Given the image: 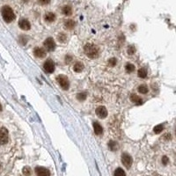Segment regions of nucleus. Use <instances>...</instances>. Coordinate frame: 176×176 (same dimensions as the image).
I'll list each match as a JSON object with an SVG mask.
<instances>
[{
    "instance_id": "nucleus-1",
    "label": "nucleus",
    "mask_w": 176,
    "mask_h": 176,
    "mask_svg": "<svg viewBox=\"0 0 176 176\" xmlns=\"http://www.w3.org/2000/svg\"><path fill=\"white\" fill-rule=\"evenodd\" d=\"M84 51H85V54L89 58H91V59H95V58H97L100 55L99 48L96 45H94L91 43H87L85 46Z\"/></svg>"
},
{
    "instance_id": "nucleus-2",
    "label": "nucleus",
    "mask_w": 176,
    "mask_h": 176,
    "mask_svg": "<svg viewBox=\"0 0 176 176\" xmlns=\"http://www.w3.org/2000/svg\"><path fill=\"white\" fill-rule=\"evenodd\" d=\"M1 13H2V17L5 19L6 22L10 23L12 21H13L16 18L14 12L12 11V9L8 6H3L2 10H1Z\"/></svg>"
},
{
    "instance_id": "nucleus-3",
    "label": "nucleus",
    "mask_w": 176,
    "mask_h": 176,
    "mask_svg": "<svg viewBox=\"0 0 176 176\" xmlns=\"http://www.w3.org/2000/svg\"><path fill=\"white\" fill-rule=\"evenodd\" d=\"M56 80L57 82L59 83L60 86L63 88L64 90H68L69 87H70V82H69V79L66 76L64 75H58L57 78H56Z\"/></svg>"
},
{
    "instance_id": "nucleus-4",
    "label": "nucleus",
    "mask_w": 176,
    "mask_h": 176,
    "mask_svg": "<svg viewBox=\"0 0 176 176\" xmlns=\"http://www.w3.org/2000/svg\"><path fill=\"white\" fill-rule=\"evenodd\" d=\"M8 142V130L5 127L0 126V145L6 144Z\"/></svg>"
},
{
    "instance_id": "nucleus-5",
    "label": "nucleus",
    "mask_w": 176,
    "mask_h": 176,
    "mask_svg": "<svg viewBox=\"0 0 176 176\" xmlns=\"http://www.w3.org/2000/svg\"><path fill=\"white\" fill-rule=\"evenodd\" d=\"M44 71L47 73H53L55 71V64L52 60H47L43 65Z\"/></svg>"
},
{
    "instance_id": "nucleus-6",
    "label": "nucleus",
    "mask_w": 176,
    "mask_h": 176,
    "mask_svg": "<svg viewBox=\"0 0 176 176\" xmlns=\"http://www.w3.org/2000/svg\"><path fill=\"white\" fill-rule=\"evenodd\" d=\"M44 46L49 51H54L55 49V42L53 38H47L44 42Z\"/></svg>"
},
{
    "instance_id": "nucleus-7",
    "label": "nucleus",
    "mask_w": 176,
    "mask_h": 176,
    "mask_svg": "<svg viewBox=\"0 0 176 176\" xmlns=\"http://www.w3.org/2000/svg\"><path fill=\"white\" fill-rule=\"evenodd\" d=\"M122 162L125 167L130 168L132 166V158L128 153H123L122 156Z\"/></svg>"
},
{
    "instance_id": "nucleus-8",
    "label": "nucleus",
    "mask_w": 176,
    "mask_h": 176,
    "mask_svg": "<svg viewBox=\"0 0 176 176\" xmlns=\"http://www.w3.org/2000/svg\"><path fill=\"white\" fill-rule=\"evenodd\" d=\"M95 113H96L97 116L100 117V118H101V119L106 118V117L107 116V110L103 106H100V107H97L96 110H95Z\"/></svg>"
},
{
    "instance_id": "nucleus-9",
    "label": "nucleus",
    "mask_w": 176,
    "mask_h": 176,
    "mask_svg": "<svg viewBox=\"0 0 176 176\" xmlns=\"http://www.w3.org/2000/svg\"><path fill=\"white\" fill-rule=\"evenodd\" d=\"M19 26L22 29V30H29L31 27V25H30V22H29L27 19H22L19 21Z\"/></svg>"
},
{
    "instance_id": "nucleus-10",
    "label": "nucleus",
    "mask_w": 176,
    "mask_h": 176,
    "mask_svg": "<svg viewBox=\"0 0 176 176\" xmlns=\"http://www.w3.org/2000/svg\"><path fill=\"white\" fill-rule=\"evenodd\" d=\"M35 171V173L38 176H48V175H50V172L48 169H46L45 167L37 166Z\"/></svg>"
},
{
    "instance_id": "nucleus-11",
    "label": "nucleus",
    "mask_w": 176,
    "mask_h": 176,
    "mask_svg": "<svg viewBox=\"0 0 176 176\" xmlns=\"http://www.w3.org/2000/svg\"><path fill=\"white\" fill-rule=\"evenodd\" d=\"M34 54L38 58H43V57L46 56V51H45V49H43L42 48H39V47H37V48L35 49Z\"/></svg>"
},
{
    "instance_id": "nucleus-12",
    "label": "nucleus",
    "mask_w": 176,
    "mask_h": 176,
    "mask_svg": "<svg viewBox=\"0 0 176 176\" xmlns=\"http://www.w3.org/2000/svg\"><path fill=\"white\" fill-rule=\"evenodd\" d=\"M130 100H131L133 103L137 104V105H140V104L143 103L142 98L139 97V96L137 95V94H131V95H130Z\"/></svg>"
},
{
    "instance_id": "nucleus-13",
    "label": "nucleus",
    "mask_w": 176,
    "mask_h": 176,
    "mask_svg": "<svg viewBox=\"0 0 176 176\" xmlns=\"http://www.w3.org/2000/svg\"><path fill=\"white\" fill-rule=\"evenodd\" d=\"M94 130L96 135H101L103 133V129L101 127V125L98 123H94Z\"/></svg>"
},
{
    "instance_id": "nucleus-14",
    "label": "nucleus",
    "mask_w": 176,
    "mask_h": 176,
    "mask_svg": "<svg viewBox=\"0 0 176 176\" xmlns=\"http://www.w3.org/2000/svg\"><path fill=\"white\" fill-rule=\"evenodd\" d=\"M44 19H45V21H47V22H53V21H55V13H53V12H47L46 14H45V16H44Z\"/></svg>"
},
{
    "instance_id": "nucleus-15",
    "label": "nucleus",
    "mask_w": 176,
    "mask_h": 176,
    "mask_svg": "<svg viewBox=\"0 0 176 176\" xmlns=\"http://www.w3.org/2000/svg\"><path fill=\"white\" fill-rule=\"evenodd\" d=\"M62 12H63L64 15H66V16H70V15H71V13H72V9H71V7L70 6H65L63 7Z\"/></svg>"
},
{
    "instance_id": "nucleus-16",
    "label": "nucleus",
    "mask_w": 176,
    "mask_h": 176,
    "mask_svg": "<svg viewBox=\"0 0 176 176\" xmlns=\"http://www.w3.org/2000/svg\"><path fill=\"white\" fill-rule=\"evenodd\" d=\"M137 90H138V92H139L140 94H146L149 92L148 87L146 86L145 85H139L138 88H137Z\"/></svg>"
},
{
    "instance_id": "nucleus-17",
    "label": "nucleus",
    "mask_w": 176,
    "mask_h": 176,
    "mask_svg": "<svg viewBox=\"0 0 176 176\" xmlns=\"http://www.w3.org/2000/svg\"><path fill=\"white\" fill-rule=\"evenodd\" d=\"M137 75L141 78H145L147 77V71H146L145 68H140L137 71Z\"/></svg>"
},
{
    "instance_id": "nucleus-18",
    "label": "nucleus",
    "mask_w": 176,
    "mask_h": 176,
    "mask_svg": "<svg viewBox=\"0 0 176 176\" xmlns=\"http://www.w3.org/2000/svg\"><path fill=\"white\" fill-rule=\"evenodd\" d=\"M73 69H74V71L76 72H81L84 70V64L81 62H78V63L75 64Z\"/></svg>"
},
{
    "instance_id": "nucleus-19",
    "label": "nucleus",
    "mask_w": 176,
    "mask_h": 176,
    "mask_svg": "<svg viewBox=\"0 0 176 176\" xmlns=\"http://www.w3.org/2000/svg\"><path fill=\"white\" fill-rule=\"evenodd\" d=\"M75 22H74V20H71V19H68V20H66V22H65V24H64V26H65V27L67 28V29H73L74 27H75Z\"/></svg>"
},
{
    "instance_id": "nucleus-20",
    "label": "nucleus",
    "mask_w": 176,
    "mask_h": 176,
    "mask_svg": "<svg viewBox=\"0 0 176 176\" xmlns=\"http://www.w3.org/2000/svg\"><path fill=\"white\" fill-rule=\"evenodd\" d=\"M108 147L110 148V150L112 151H116L117 148H118V143L114 141H110L108 143Z\"/></svg>"
},
{
    "instance_id": "nucleus-21",
    "label": "nucleus",
    "mask_w": 176,
    "mask_h": 176,
    "mask_svg": "<svg viewBox=\"0 0 176 176\" xmlns=\"http://www.w3.org/2000/svg\"><path fill=\"white\" fill-rule=\"evenodd\" d=\"M125 70H126V71H127L128 73H131V72H133V71H135V66H134L132 64L128 63V64L125 65Z\"/></svg>"
},
{
    "instance_id": "nucleus-22",
    "label": "nucleus",
    "mask_w": 176,
    "mask_h": 176,
    "mask_svg": "<svg viewBox=\"0 0 176 176\" xmlns=\"http://www.w3.org/2000/svg\"><path fill=\"white\" fill-rule=\"evenodd\" d=\"M163 130H164V125H163V124H159V125H157V126L154 127L153 131H154V133H156V134H159L160 132H162Z\"/></svg>"
},
{
    "instance_id": "nucleus-23",
    "label": "nucleus",
    "mask_w": 176,
    "mask_h": 176,
    "mask_svg": "<svg viewBox=\"0 0 176 176\" xmlns=\"http://www.w3.org/2000/svg\"><path fill=\"white\" fill-rule=\"evenodd\" d=\"M114 174L115 176H119V175H123V176H124V175H125V172H124L122 168H117V169L114 171Z\"/></svg>"
},
{
    "instance_id": "nucleus-24",
    "label": "nucleus",
    "mask_w": 176,
    "mask_h": 176,
    "mask_svg": "<svg viewBox=\"0 0 176 176\" xmlns=\"http://www.w3.org/2000/svg\"><path fill=\"white\" fill-rule=\"evenodd\" d=\"M127 51H128V54H129V55H133V54H135V52H136V47H135L134 45H130V46L128 47Z\"/></svg>"
},
{
    "instance_id": "nucleus-25",
    "label": "nucleus",
    "mask_w": 176,
    "mask_h": 176,
    "mask_svg": "<svg viewBox=\"0 0 176 176\" xmlns=\"http://www.w3.org/2000/svg\"><path fill=\"white\" fill-rule=\"evenodd\" d=\"M85 98H86V94H85V93H80V94H78L77 95V99H78V100H80V101L85 100Z\"/></svg>"
},
{
    "instance_id": "nucleus-26",
    "label": "nucleus",
    "mask_w": 176,
    "mask_h": 176,
    "mask_svg": "<svg viewBox=\"0 0 176 176\" xmlns=\"http://www.w3.org/2000/svg\"><path fill=\"white\" fill-rule=\"evenodd\" d=\"M58 41L60 42H64L66 41V35L63 33L59 34V35H58Z\"/></svg>"
},
{
    "instance_id": "nucleus-27",
    "label": "nucleus",
    "mask_w": 176,
    "mask_h": 176,
    "mask_svg": "<svg viewBox=\"0 0 176 176\" xmlns=\"http://www.w3.org/2000/svg\"><path fill=\"white\" fill-rule=\"evenodd\" d=\"M116 59L115 58H110V59L108 60V62H107V64H108V65L110 66V67H114V66H115V64H116Z\"/></svg>"
},
{
    "instance_id": "nucleus-28",
    "label": "nucleus",
    "mask_w": 176,
    "mask_h": 176,
    "mask_svg": "<svg viewBox=\"0 0 176 176\" xmlns=\"http://www.w3.org/2000/svg\"><path fill=\"white\" fill-rule=\"evenodd\" d=\"M23 173L25 174V175H28V174H31V168L29 167V166H24V168H23Z\"/></svg>"
},
{
    "instance_id": "nucleus-29",
    "label": "nucleus",
    "mask_w": 176,
    "mask_h": 176,
    "mask_svg": "<svg viewBox=\"0 0 176 176\" xmlns=\"http://www.w3.org/2000/svg\"><path fill=\"white\" fill-rule=\"evenodd\" d=\"M38 2L40 5L46 6V5H49L50 3V0H38Z\"/></svg>"
},
{
    "instance_id": "nucleus-30",
    "label": "nucleus",
    "mask_w": 176,
    "mask_h": 176,
    "mask_svg": "<svg viewBox=\"0 0 176 176\" xmlns=\"http://www.w3.org/2000/svg\"><path fill=\"white\" fill-rule=\"evenodd\" d=\"M162 162H163V164H164V165H166V164L169 162L168 158H167V157H166V156H164V157L162 158Z\"/></svg>"
},
{
    "instance_id": "nucleus-31",
    "label": "nucleus",
    "mask_w": 176,
    "mask_h": 176,
    "mask_svg": "<svg viewBox=\"0 0 176 176\" xmlns=\"http://www.w3.org/2000/svg\"><path fill=\"white\" fill-rule=\"evenodd\" d=\"M2 110V106H1V104H0V111Z\"/></svg>"
}]
</instances>
